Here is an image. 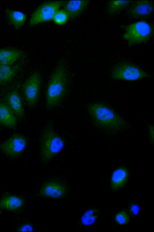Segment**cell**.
I'll list each match as a JSON object with an SVG mask.
<instances>
[{
	"label": "cell",
	"mask_w": 154,
	"mask_h": 232,
	"mask_svg": "<svg viewBox=\"0 0 154 232\" xmlns=\"http://www.w3.org/2000/svg\"><path fill=\"white\" fill-rule=\"evenodd\" d=\"M88 111L94 123L106 133L119 134L125 131L128 127L125 119L103 104H91L88 106Z\"/></svg>",
	"instance_id": "cell-1"
},
{
	"label": "cell",
	"mask_w": 154,
	"mask_h": 232,
	"mask_svg": "<svg viewBox=\"0 0 154 232\" xmlns=\"http://www.w3.org/2000/svg\"><path fill=\"white\" fill-rule=\"evenodd\" d=\"M63 60L60 61L53 71L46 93V105L48 109L57 106L60 103L66 91L68 72Z\"/></svg>",
	"instance_id": "cell-2"
},
{
	"label": "cell",
	"mask_w": 154,
	"mask_h": 232,
	"mask_svg": "<svg viewBox=\"0 0 154 232\" xmlns=\"http://www.w3.org/2000/svg\"><path fill=\"white\" fill-rule=\"evenodd\" d=\"M64 146L63 139L50 125H47L41 135L40 144L41 158L43 162H48L60 152Z\"/></svg>",
	"instance_id": "cell-3"
},
{
	"label": "cell",
	"mask_w": 154,
	"mask_h": 232,
	"mask_svg": "<svg viewBox=\"0 0 154 232\" xmlns=\"http://www.w3.org/2000/svg\"><path fill=\"white\" fill-rule=\"evenodd\" d=\"M123 38L129 46L144 43L149 40L153 34L152 25L144 20L136 22L124 27Z\"/></svg>",
	"instance_id": "cell-4"
},
{
	"label": "cell",
	"mask_w": 154,
	"mask_h": 232,
	"mask_svg": "<svg viewBox=\"0 0 154 232\" xmlns=\"http://www.w3.org/2000/svg\"><path fill=\"white\" fill-rule=\"evenodd\" d=\"M111 76L115 80L128 81L139 80L149 76L145 71L128 62H123L116 65L112 70Z\"/></svg>",
	"instance_id": "cell-5"
},
{
	"label": "cell",
	"mask_w": 154,
	"mask_h": 232,
	"mask_svg": "<svg viewBox=\"0 0 154 232\" xmlns=\"http://www.w3.org/2000/svg\"><path fill=\"white\" fill-rule=\"evenodd\" d=\"M42 82L41 73L35 71L23 84L22 91L25 101L30 107L35 106L38 100Z\"/></svg>",
	"instance_id": "cell-6"
},
{
	"label": "cell",
	"mask_w": 154,
	"mask_h": 232,
	"mask_svg": "<svg viewBox=\"0 0 154 232\" xmlns=\"http://www.w3.org/2000/svg\"><path fill=\"white\" fill-rule=\"evenodd\" d=\"M64 2L63 1H50L42 4L32 14L29 24L34 25L52 19L56 12Z\"/></svg>",
	"instance_id": "cell-7"
},
{
	"label": "cell",
	"mask_w": 154,
	"mask_h": 232,
	"mask_svg": "<svg viewBox=\"0 0 154 232\" xmlns=\"http://www.w3.org/2000/svg\"><path fill=\"white\" fill-rule=\"evenodd\" d=\"M26 144L27 140L24 136L15 133L0 144V150L10 158H16L23 153Z\"/></svg>",
	"instance_id": "cell-8"
},
{
	"label": "cell",
	"mask_w": 154,
	"mask_h": 232,
	"mask_svg": "<svg viewBox=\"0 0 154 232\" xmlns=\"http://www.w3.org/2000/svg\"><path fill=\"white\" fill-rule=\"evenodd\" d=\"M153 10V3L151 1H132L127 14L133 18H142L151 15Z\"/></svg>",
	"instance_id": "cell-9"
},
{
	"label": "cell",
	"mask_w": 154,
	"mask_h": 232,
	"mask_svg": "<svg viewBox=\"0 0 154 232\" xmlns=\"http://www.w3.org/2000/svg\"><path fill=\"white\" fill-rule=\"evenodd\" d=\"M5 101L17 118L21 119L24 117L25 113L22 100L17 89L11 90L6 94Z\"/></svg>",
	"instance_id": "cell-10"
},
{
	"label": "cell",
	"mask_w": 154,
	"mask_h": 232,
	"mask_svg": "<svg viewBox=\"0 0 154 232\" xmlns=\"http://www.w3.org/2000/svg\"><path fill=\"white\" fill-rule=\"evenodd\" d=\"M41 193L45 196L54 198H59L64 196L66 189L63 184L58 181H50L42 186Z\"/></svg>",
	"instance_id": "cell-11"
},
{
	"label": "cell",
	"mask_w": 154,
	"mask_h": 232,
	"mask_svg": "<svg viewBox=\"0 0 154 232\" xmlns=\"http://www.w3.org/2000/svg\"><path fill=\"white\" fill-rule=\"evenodd\" d=\"M17 120V117L5 102L0 101V124L14 129Z\"/></svg>",
	"instance_id": "cell-12"
},
{
	"label": "cell",
	"mask_w": 154,
	"mask_h": 232,
	"mask_svg": "<svg viewBox=\"0 0 154 232\" xmlns=\"http://www.w3.org/2000/svg\"><path fill=\"white\" fill-rule=\"evenodd\" d=\"M23 203V200L20 197L8 194L0 198V208L10 211H16L22 207Z\"/></svg>",
	"instance_id": "cell-13"
},
{
	"label": "cell",
	"mask_w": 154,
	"mask_h": 232,
	"mask_svg": "<svg viewBox=\"0 0 154 232\" xmlns=\"http://www.w3.org/2000/svg\"><path fill=\"white\" fill-rule=\"evenodd\" d=\"M87 0H70L65 1L64 9L68 13L69 19H72L79 16L89 3Z\"/></svg>",
	"instance_id": "cell-14"
},
{
	"label": "cell",
	"mask_w": 154,
	"mask_h": 232,
	"mask_svg": "<svg viewBox=\"0 0 154 232\" xmlns=\"http://www.w3.org/2000/svg\"><path fill=\"white\" fill-rule=\"evenodd\" d=\"M128 177L127 169L124 167H119L116 169L112 174L111 185L115 190L122 188L127 182Z\"/></svg>",
	"instance_id": "cell-15"
},
{
	"label": "cell",
	"mask_w": 154,
	"mask_h": 232,
	"mask_svg": "<svg viewBox=\"0 0 154 232\" xmlns=\"http://www.w3.org/2000/svg\"><path fill=\"white\" fill-rule=\"evenodd\" d=\"M21 68L20 64L14 66L0 65V86L11 82L16 76Z\"/></svg>",
	"instance_id": "cell-16"
},
{
	"label": "cell",
	"mask_w": 154,
	"mask_h": 232,
	"mask_svg": "<svg viewBox=\"0 0 154 232\" xmlns=\"http://www.w3.org/2000/svg\"><path fill=\"white\" fill-rule=\"evenodd\" d=\"M22 55L19 50L7 48L0 49V65L12 66Z\"/></svg>",
	"instance_id": "cell-17"
},
{
	"label": "cell",
	"mask_w": 154,
	"mask_h": 232,
	"mask_svg": "<svg viewBox=\"0 0 154 232\" xmlns=\"http://www.w3.org/2000/svg\"><path fill=\"white\" fill-rule=\"evenodd\" d=\"M5 13L9 22L17 29L23 25L26 19V15L20 11L7 9Z\"/></svg>",
	"instance_id": "cell-18"
},
{
	"label": "cell",
	"mask_w": 154,
	"mask_h": 232,
	"mask_svg": "<svg viewBox=\"0 0 154 232\" xmlns=\"http://www.w3.org/2000/svg\"><path fill=\"white\" fill-rule=\"evenodd\" d=\"M132 2L131 1H109L107 5V11L111 15L116 14L127 7Z\"/></svg>",
	"instance_id": "cell-19"
},
{
	"label": "cell",
	"mask_w": 154,
	"mask_h": 232,
	"mask_svg": "<svg viewBox=\"0 0 154 232\" xmlns=\"http://www.w3.org/2000/svg\"><path fill=\"white\" fill-rule=\"evenodd\" d=\"M100 214L98 208L90 209L84 213L81 218V221L85 226H88L93 224L98 218Z\"/></svg>",
	"instance_id": "cell-20"
},
{
	"label": "cell",
	"mask_w": 154,
	"mask_h": 232,
	"mask_svg": "<svg viewBox=\"0 0 154 232\" xmlns=\"http://www.w3.org/2000/svg\"><path fill=\"white\" fill-rule=\"evenodd\" d=\"M69 19V15L64 9H59L55 13L52 20L58 25H63L66 23Z\"/></svg>",
	"instance_id": "cell-21"
},
{
	"label": "cell",
	"mask_w": 154,
	"mask_h": 232,
	"mask_svg": "<svg viewBox=\"0 0 154 232\" xmlns=\"http://www.w3.org/2000/svg\"><path fill=\"white\" fill-rule=\"evenodd\" d=\"M129 218L128 214L125 211H122L117 213L115 217V220L120 225L126 224L129 222Z\"/></svg>",
	"instance_id": "cell-22"
},
{
	"label": "cell",
	"mask_w": 154,
	"mask_h": 232,
	"mask_svg": "<svg viewBox=\"0 0 154 232\" xmlns=\"http://www.w3.org/2000/svg\"><path fill=\"white\" fill-rule=\"evenodd\" d=\"M18 230V231H33V228L31 225L28 224H25L20 226Z\"/></svg>",
	"instance_id": "cell-23"
},
{
	"label": "cell",
	"mask_w": 154,
	"mask_h": 232,
	"mask_svg": "<svg viewBox=\"0 0 154 232\" xmlns=\"http://www.w3.org/2000/svg\"><path fill=\"white\" fill-rule=\"evenodd\" d=\"M129 210L131 214L133 215H137L139 212V208L137 205L132 204L130 205Z\"/></svg>",
	"instance_id": "cell-24"
},
{
	"label": "cell",
	"mask_w": 154,
	"mask_h": 232,
	"mask_svg": "<svg viewBox=\"0 0 154 232\" xmlns=\"http://www.w3.org/2000/svg\"><path fill=\"white\" fill-rule=\"evenodd\" d=\"M149 136L151 140L152 141V139L153 140V126L151 125L149 126Z\"/></svg>",
	"instance_id": "cell-25"
},
{
	"label": "cell",
	"mask_w": 154,
	"mask_h": 232,
	"mask_svg": "<svg viewBox=\"0 0 154 232\" xmlns=\"http://www.w3.org/2000/svg\"><path fill=\"white\" fill-rule=\"evenodd\" d=\"M1 213V211H0V215Z\"/></svg>",
	"instance_id": "cell-26"
}]
</instances>
